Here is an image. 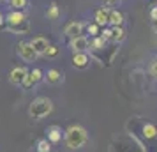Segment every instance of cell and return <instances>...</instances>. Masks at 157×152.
<instances>
[{"instance_id": "cell-28", "label": "cell", "mask_w": 157, "mask_h": 152, "mask_svg": "<svg viewBox=\"0 0 157 152\" xmlns=\"http://www.w3.org/2000/svg\"><path fill=\"white\" fill-rule=\"evenodd\" d=\"M150 18H152V21H157V6L150 9Z\"/></svg>"}, {"instance_id": "cell-16", "label": "cell", "mask_w": 157, "mask_h": 152, "mask_svg": "<svg viewBox=\"0 0 157 152\" xmlns=\"http://www.w3.org/2000/svg\"><path fill=\"white\" fill-rule=\"evenodd\" d=\"M7 30L11 32V34H16V36L29 34V30H30V21H29V20H25V21L20 23V25H7Z\"/></svg>"}, {"instance_id": "cell-27", "label": "cell", "mask_w": 157, "mask_h": 152, "mask_svg": "<svg viewBox=\"0 0 157 152\" xmlns=\"http://www.w3.org/2000/svg\"><path fill=\"white\" fill-rule=\"evenodd\" d=\"M120 0H104V7L108 9H115V6H118Z\"/></svg>"}, {"instance_id": "cell-31", "label": "cell", "mask_w": 157, "mask_h": 152, "mask_svg": "<svg viewBox=\"0 0 157 152\" xmlns=\"http://www.w3.org/2000/svg\"><path fill=\"white\" fill-rule=\"evenodd\" d=\"M2 2H9V0H2Z\"/></svg>"}, {"instance_id": "cell-10", "label": "cell", "mask_w": 157, "mask_h": 152, "mask_svg": "<svg viewBox=\"0 0 157 152\" xmlns=\"http://www.w3.org/2000/svg\"><path fill=\"white\" fill-rule=\"evenodd\" d=\"M90 55L88 51H81V53H72V65L76 69H86L90 65Z\"/></svg>"}, {"instance_id": "cell-20", "label": "cell", "mask_w": 157, "mask_h": 152, "mask_svg": "<svg viewBox=\"0 0 157 152\" xmlns=\"http://www.w3.org/2000/svg\"><path fill=\"white\" fill-rule=\"evenodd\" d=\"M58 16H60V9H58L57 4H51L50 7L46 9V18L48 20H58Z\"/></svg>"}, {"instance_id": "cell-24", "label": "cell", "mask_w": 157, "mask_h": 152, "mask_svg": "<svg viewBox=\"0 0 157 152\" xmlns=\"http://www.w3.org/2000/svg\"><path fill=\"white\" fill-rule=\"evenodd\" d=\"M86 32H88V36L90 37H95V36H99L101 34V27L99 25H97V23H88V25H86Z\"/></svg>"}, {"instance_id": "cell-11", "label": "cell", "mask_w": 157, "mask_h": 152, "mask_svg": "<svg viewBox=\"0 0 157 152\" xmlns=\"http://www.w3.org/2000/svg\"><path fill=\"white\" fill-rule=\"evenodd\" d=\"M94 23H97L101 29L109 25V9L108 7H99L94 13Z\"/></svg>"}, {"instance_id": "cell-4", "label": "cell", "mask_w": 157, "mask_h": 152, "mask_svg": "<svg viewBox=\"0 0 157 152\" xmlns=\"http://www.w3.org/2000/svg\"><path fill=\"white\" fill-rule=\"evenodd\" d=\"M16 51H18V55H20V58H21L23 62H29V64L34 62V60L39 57L30 43H20L18 46H16Z\"/></svg>"}, {"instance_id": "cell-21", "label": "cell", "mask_w": 157, "mask_h": 152, "mask_svg": "<svg viewBox=\"0 0 157 152\" xmlns=\"http://www.w3.org/2000/svg\"><path fill=\"white\" fill-rule=\"evenodd\" d=\"M9 6L14 11H25L29 6V0H9Z\"/></svg>"}, {"instance_id": "cell-29", "label": "cell", "mask_w": 157, "mask_h": 152, "mask_svg": "<svg viewBox=\"0 0 157 152\" xmlns=\"http://www.w3.org/2000/svg\"><path fill=\"white\" fill-rule=\"evenodd\" d=\"M4 21H6V20H4V14H2V13H0V27H2V25H4Z\"/></svg>"}, {"instance_id": "cell-25", "label": "cell", "mask_w": 157, "mask_h": 152, "mask_svg": "<svg viewBox=\"0 0 157 152\" xmlns=\"http://www.w3.org/2000/svg\"><path fill=\"white\" fill-rule=\"evenodd\" d=\"M58 46H55V44H50L48 46V50H46V53H44V57H48V58H55L58 55Z\"/></svg>"}, {"instance_id": "cell-26", "label": "cell", "mask_w": 157, "mask_h": 152, "mask_svg": "<svg viewBox=\"0 0 157 152\" xmlns=\"http://www.w3.org/2000/svg\"><path fill=\"white\" fill-rule=\"evenodd\" d=\"M148 71H150V74H152L154 78H157V58H154V60L150 62V65H148Z\"/></svg>"}, {"instance_id": "cell-5", "label": "cell", "mask_w": 157, "mask_h": 152, "mask_svg": "<svg viewBox=\"0 0 157 152\" xmlns=\"http://www.w3.org/2000/svg\"><path fill=\"white\" fill-rule=\"evenodd\" d=\"M27 72H29L27 67H23V65H16V67H13L11 72H9V81H11L13 85H16V87H21L23 81H25V78H27Z\"/></svg>"}, {"instance_id": "cell-3", "label": "cell", "mask_w": 157, "mask_h": 152, "mask_svg": "<svg viewBox=\"0 0 157 152\" xmlns=\"http://www.w3.org/2000/svg\"><path fill=\"white\" fill-rule=\"evenodd\" d=\"M118 44L117 43H106V46L104 48H101V50H90V58L92 60H95L97 64L101 65H111V62H113L115 55L118 53Z\"/></svg>"}, {"instance_id": "cell-9", "label": "cell", "mask_w": 157, "mask_h": 152, "mask_svg": "<svg viewBox=\"0 0 157 152\" xmlns=\"http://www.w3.org/2000/svg\"><path fill=\"white\" fill-rule=\"evenodd\" d=\"M64 36L67 39H74L78 36H83V23L81 21H69L64 27Z\"/></svg>"}, {"instance_id": "cell-22", "label": "cell", "mask_w": 157, "mask_h": 152, "mask_svg": "<svg viewBox=\"0 0 157 152\" xmlns=\"http://www.w3.org/2000/svg\"><path fill=\"white\" fill-rule=\"evenodd\" d=\"M50 150H51V143L46 138H41L37 142V152H50Z\"/></svg>"}, {"instance_id": "cell-12", "label": "cell", "mask_w": 157, "mask_h": 152, "mask_svg": "<svg viewBox=\"0 0 157 152\" xmlns=\"http://www.w3.org/2000/svg\"><path fill=\"white\" fill-rule=\"evenodd\" d=\"M30 44H32V48L36 50L37 55H43L44 57V53H46L48 46H50V41H48L46 37H43V36H37V37H34V39L30 41Z\"/></svg>"}, {"instance_id": "cell-30", "label": "cell", "mask_w": 157, "mask_h": 152, "mask_svg": "<svg viewBox=\"0 0 157 152\" xmlns=\"http://www.w3.org/2000/svg\"><path fill=\"white\" fill-rule=\"evenodd\" d=\"M154 30L157 32V21H154Z\"/></svg>"}, {"instance_id": "cell-18", "label": "cell", "mask_w": 157, "mask_h": 152, "mask_svg": "<svg viewBox=\"0 0 157 152\" xmlns=\"http://www.w3.org/2000/svg\"><path fill=\"white\" fill-rule=\"evenodd\" d=\"M111 32H113V43H117V44H120L125 37H127V32H125V29L124 27H111Z\"/></svg>"}, {"instance_id": "cell-6", "label": "cell", "mask_w": 157, "mask_h": 152, "mask_svg": "<svg viewBox=\"0 0 157 152\" xmlns=\"http://www.w3.org/2000/svg\"><path fill=\"white\" fill-rule=\"evenodd\" d=\"M69 48L72 53H81V51H88L90 48V39L86 36H78L74 39H69Z\"/></svg>"}, {"instance_id": "cell-8", "label": "cell", "mask_w": 157, "mask_h": 152, "mask_svg": "<svg viewBox=\"0 0 157 152\" xmlns=\"http://www.w3.org/2000/svg\"><path fill=\"white\" fill-rule=\"evenodd\" d=\"M44 83H48V85H62L64 83V72H60L58 69H48V71L44 72V78H43Z\"/></svg>"}, {"instance_id": "cell-14", "label": "cell", "mask_w": 157, "mask_h": 152, "mask_svg": "<svg viewBox=\"0 0 157 152\" xmlns=\"http://www.w3.org/2000/svg\"><path fill=\"white\" fill-rule=\"evenodd\" d=\"M46 140L50 142V143H58V142H62V138H64V131L60 126H50L48 129H46Z\"/></svg>"}, {"instance_id": "cell-2", "label": "cell", "mask_w": 157, "mask_h": 152, "mask_svg": "<svg viewBox=\"0 0 157 152\" xmlns=\"http://www.w3.org/2000/svg\"><path fill=\"white\" fill-rule=\"evenodd\" d=\"M53 111V103H51L50 97H36L34 101L29 104V115L30 119H36V120H41L44 117H48Z\"/></svg>"}, {"instance_id": "cell-15", "label": "cell", "mask_w": 157, "mask_h": 152, "mask_svg": "<svg viewBox=\"0 0 157 152\" xmlns=\"http://www.w3.org/2000/svg\"><path fill=\"white\" fill-rule=\"evenodd\" d=\"M141 136L145 138L147 142H150V140L157 138V127L152 122H143L141 124Z\"/></svg>"}, {"instance_id": "cell-23", "label": "cell", "mask_w": 157, "mask_h": 152, "mask_svg": "<svg viewBox=\"0 0 157 152\" xmlns=\"http://www.w3.org/2000/svg\"><path fill=\"white\" fill-rule=\"evenodd\" d=\"M106 43H113L111 39H113V32H111V27H102L101 29V34H99Z\"/></svg>"}, {"instance_id": "cell-17", "label": "cell", "mask_w": 157, "mask_h": 152, "mask_svg": "<svg viewBox=\"0 0 157 152\" xmlns=\"http://www.w3.org/2000/svg\"><path fill=\"white\" fill-rule=\"evenodd\" d=\"M109 25L111 27H122L124 25V14L118 9H109Z\"/></svg>"}, {"instance_id": "cell-7", "label": "cell", "mask_w": 157, "mask_h": 152, "mask_svg": "<svg viewBox=\"0 0 157 152\" xmlns=\"http://www.w3.org/2000/svg\"><path fill=\"white\" fill-rule=\"evenodd\" d=\"M44 78V72L39 69V67H34V69H30L29 72H27V78H25V81H23V88H32L36 87L39 81H43Z\"/></svg>"}, {"instance_id": "cell-13", "label": "cell", "mask_w": 157, "mask_h": 152, "mask_svg": "<svg viewBox=\"0 0 157 152\" xmlns=\"http://www.w3.org/2000/svg\"><path fill=\"white\" fill-rule=\"evenodd\" d=\"M4 20H6L7 25H20V23H23L27 20V14H25L23 11H14V9H11L7 14H6Z\"/></svg>"}, {"instance_id": "cell-1", "label": "cell", "mask_w": 157, "mask_h": 152, "mask_svg": "<svg viewBox=\"0 0 157 152\" xmlns=\"http://www.w3.org/2000/svg\"><path fill=\"white\" fill-rule=\"evenodd\" d=\"M64 142L69 150H78L88 142V133H86V129L83 126L72 124V126H69L64 131Z\"/></svg>"}, {"instance_id": "cell-19", "label": "cell", "mask_w": 157, "mask_h": 152, "mask_svg": "<svg viewBox=\"0 0 157 152\" xmlns=\"http://www.w3.org/2000/svg\"><path fill=\"white\" fill-rule=\"evenodd\" d=\"M104 46H106V41L101 36L90 37V48H88V50H101V48H104Z\"/></svg>"}]
</instances>
